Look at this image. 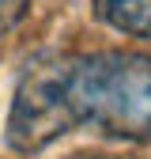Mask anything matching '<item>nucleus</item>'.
Segmentation results:
<instances>
[{
	"instance_id": "1",
	"label": "nucleus",
	"mask_w": 151,
	"mask_h": 159,
	"mask_svg": "<svg viewBox=\"0 0 151 159\" xmlns=\"http://www.w3.org/2000/svg\"><path fill=\"white\" fill-rule=\"evenodd\" d=\"M72 129L151 140V57L110 49L34 61L11 95L8 144L30 155Z\"/></svg>"
},
{
	"instance_id": "2",
	"label": "nucleus",
	"mask_w": 151,
	"mask_h": 159,
	"mask_svg": "<svg viewBox=\"0 0 151 159\" xmlns=\"http://www.w3.org/2000/svg\"><path fill=\"white\" fill-rule=\"evenodd\" d=\"M98 23L128 38H151V0H91Z\"/></svg>"
},
{
	"instance_id": "3",
	"label": "nucleus",
	"mask_w": 151,
	"mask_h": 159,
	"mask_svg": "<svg viewBox=\"0 0 151 159\" xmlns=\"http://www.w3.org/2000/svg\"><path fill=\"white\" fill-rule=\"evenodd\" d=\"M27 8H30V0H0V38L19 27V19L27 15Z\"/></svg>"
}]
</instances>
